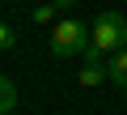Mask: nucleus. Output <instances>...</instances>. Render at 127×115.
<instances>
[{
  "instance_id": "nucleus-1",
  "label": "nucleus",
  "mask_w": 127,
  "mask_h": 115,
  "mask_svg": "<svg viewBox=\"0 0 127 115\" xmlns=\"http://www.w3.org/2000/svg\"><path fill=\"white\" fill-rule=\"evenodd\" d=\"M89 43H93V30H89L85 21H76V17H64V21H55V26H51V55H55V60L85 55V51H89Z\"/></svg>"
},
{
  "instance_id": "nucleus-2",
  "label": "nucleus",
  "mask_w": 127,
  "mask_h": 115,
  "mask_svg": "<svg viewBox=\"0 0 127 115\" xmlns=\"http://www.w3.org/2000/svg\"><path fill=\"white\" fill-rule=\"evenodd\" d=\"M89 47H93V51H102V55L123 51V47H127V17H123V13H114V9L97 13V21H93V43H89Z\"/></svg>"
},
{
  "instance_id": "nucleus-3",
  "label": "nucleus",
  "mask_w": 127,
  "mask_h": 115,
  "mask_svg": "<svg viewBox=\"0 0 127 115\" xmlns=\"http://www.w3.org/2000/svg\"><path fill=\"white\" fill-rule=\"evenodd\" d=\"M106 60H110V55H102L93 47L85 51V68H81V85L85 90H93V85H102V77H110V64Z\"/></svg>"
},
{
  "instance_id": "nucleus-4",
  "label": "nucleus",
  "mask_w": 127,
  "mask_h": 115,
  "mask_svg": "<svg viewBox=\"0 0 127 115\" xmlns=\"http://www.w3.org/2000/svg\"><path fill=\"white\" fill-rule=\"evenodd\" d=\"M106 81L119 85V90H127V47L114 51V60H110V77H106Z\"/></svg>"
},
{
  "instance_id": "nucleus-5",
  "label": "nucleus",
  "mask_w": 127,
  "mask_h": 115,
  "mask_svg": "<svg viewBox=\"0 0 127 115\" xmlns=\"http://www.w3.org/2000/svg\"><path fill=\"white\" fill-rule=\"evenodd\" d=\"M13 107H17V85L9 77H0V115H9Z\"/></svg>"
},
{
  "instance_id": "nucleus-6",
  "label": "nucleus",
  "mask_w": 127,
  "mask_h": 115,
  "mask_svg": "<svg viewBox=\"0 0 127 115\" xmlns=\"http://www.w3.org/2000/svg\"><path fill=\"white\" fill-rule=\"evenodd\" d=\"M55 13H59V9H55V0H51V4H42V9H34V26H51Z\"/></svg>"
},
{
  "instance_id": "nucleus-7",
  "label": "nucleus",
  "mask_w": 127,
  "mask_h": 115,
  "mask_svg": "<svg viewBox=\"0 0 127 115\" xmlns=\"http://www.w3.org/2000/svg\"><path fill=\"white\" fill-rule=\"evenodd\" d=\"M17 43V34H13V26H4V21H0V51H9Z\"/></svg>"
},
{
  "instance_id": "nucleus-8",
  "label": "nucleus",
  "mask_w": 127,
  "mask_h": 115,
  "mask_svg": "<svg viewBox=\"0 0 127 115\" xmlns=\"http://www.w3.org/2000/svg\"><path fill=\"white\" fill-rule=\"evenodd\" d=\"M68 4H76V0H55V9H68Z\"/></svg>"
}]
</instances>
